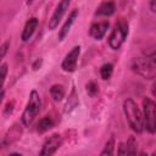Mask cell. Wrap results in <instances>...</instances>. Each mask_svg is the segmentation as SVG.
<instances>
[{
    "label": "cell",
    "instance_id": "cell-1",
    "mask_svg": "<svg viewBox=\"0 0 156 156\" xmlns=\"http://www.w3.org/2000/svg\"><path fill=\"white\" fill-rule=\"evenodd\" d=\"M123 111L128 121L129 127L135 133H141L144 129V117L136 104L132 99H127L123 102Z\"/></svg>",
    "mask_w": 156,
    "mask_h": 156
},
{
    "label": "cell",
    "instance_id": "cell-2",
    "mask_svg": "<svg viewBox=\"0 0 156 156\" xmlns=\"http://www.w3.org/2000/svg\"><path fill=\"white\" fill-rule=\"evenodd\" d=\"M40 105H41V101H40L39 94L35 90H32L30 95H29L28 104H27V106L22 113V118H21L23 126L29 127L34 122L35 117L38 116V113L40 111Z\"/></svg>",
    "mask_w": 156,
    "mask_h": 156
},
{
    "label": "cell",
    "instance_id": "cell-3",
    "mask_svg": "<svg viewBox=\"0 0 156 156\" xmlns=\"http://www.w3.org/2000/svg\"><path fill=\"white\" fill-rule=\"evenodd\" d=\"M127 35H128V23L123 18H121L118 20V22H116L115 28L112 29L108 37V45L111 46V49L118 50L124 43Z\"/></svg>",
    "mask_w": 156,
    "mask_h": 156
},
{
    "label": "cell",
    "instance_id": "cell-4",
    "mask_svg": "<svg viewBox=\"0 0 156 156\" xmlns=\"http://www.w3.org/2000/svg\"><path fill=\"white\" fill-rule=\"evenodd\" d=\"M130 68L139 76L144 77L145 79H151L155 77L156 67L151 63L147 57H138L134 58L130 63Z\"/></svg>",
    "mask_w": 156,
    "mask_h": 156
},
{
    "label": "cell",
    "instance_id": "cell-5",
    "mask_svg": "<svg viewBox=\"0 0 156 156\" xmlns=\"http://www.w3.org/2000/svg\"><path fill=\"white\" fill-rule=\"evenodd\" d=\"M143 107H144V127L146 130L151 134L156 133V104L150 99L143 100Z\"/></svg>",
    "mask_w": 156,
    "mask_h": 156
},
{
    "label": "cell",
    "instance_id": "cell-6",
    "mask_svg": "<svg viewBox=\"0 0 156 156\" xmlns=\"http://www.w3.org/2000/svg\"><path fill=\"white\" fill-rule=\"evenodd\" d=\"M69 4H71V0H60L58 5L56 6L54 13L51 15V17H50V20H49V29H55V28L58 26L60 21L62 20L63 15H65L66 11H67Z\"/></svg>",
    "mask_w": 156,
    "mask_h": 156
},
{
    "label": "cell",
    "instance_id": "cell-7",
    "mask_svg": "<svg viewBox=\"0 0 156 156\" xmlns=\"http://www.w3.org/2000/svg\"><path fill=\"white\" fill-rule=\"evenodd\" d=\"M61 144H62L61 135L60 134H52L51 136H49L45 140V143H44V145L40 150V155H52V154H55L56 150L61 146Z\"/></svg>",
    "mask_w": 156,
    "mask_h": 156
},
{
    "label": "cell",
    "instance_id": "cell-8",
    "mask_svg": "<svg viewBox=\"0 0 156 156\" xmlns=\"http://www.w3.org/2000/svg\"><path fill=\"white\" fill-rule=\"evenodd\" d=\"M80 52V46H74L72 48V50L65 56L63 61H62V68L66 72H73L77 68V61H78V56Z\"/></svg>",
    "mask_w": 156,
    "mask_h": 156
},
{
    "label": "cell",
    "instance_id": "cell-9",
    "mask_svg": "<svg viewBox=\"0 0 156 156\" xmlns=\"http://www.w3.org/2000/svg\"><path fill=\"white\" fill-rule=\"evenodd\" d=\"M108 21H102V22H96V23H93L90 26V29H89V34L90 37H93L94 39L96 40H100L104 38V35L106 34L107 29H108Z\"/></svg>",
    "mask_w": 156,
    "mask_h": 156
},
{
    "label": "cell",
    "instance_id": "cell-10",
    "mask_svg": "<svg viewBox=\"0 0 156 156\" xmlns=\"http://www.w3.org/2000/svg\"><path fill=\"white\" fill-rule=\"evenodd\" d=\"M138 143L134 136H130L126 143H121L118 146V155H135Z\"/></svg>",
    "mask_w": 156,
    "mask_h": 156
},
{
    "label": "cell",
    "instance_id": "cell-11",
    "mask_svg": "<svg viewBox=\"0 0 156 156\" xmlns=\"http://www.w3.org/2000/svg\"><path fill=\"white\" fill-rule=\"evenodd\" d=\"M37 27H38V18H35V17L29 18V20L27 21L24 28H23V32H22V35H21L22 40H23V41L29 40L30 37L33 35V33L35 32Z\"/></svg>",
    "mask_w": 156,
    "mask_h": 156
},
{
    "label": "cell",
    "instance_id": "cell-12",
    "mask_svg": "<svg viewBox=\"0 0 156 156\" xmlns=\"http://www.w3.org/2000/svg\"><path fill=\"white\" fill-rule=\"evenodd\" d=\"M77 16H78V10H73V11L69 13L67 21L65 22V24L62 26V28H61V30H60V33H58V40H62V39L68 34V32H69V29H71V26L73 24V22H74V20H76Z\"/></svg>",
    "mask_w": 156,
    "mask_h": 156
},
{
    "label": "cell",
    "instance_id": "cell-13",
    "mask_svg": "<svg viewBox=\"0 0 156 156\" xmlns=\"http://www.w3.org/2000/svg\"><path fill=\"white\" fill-rule=\"evenodd\" d=\"M115 12V4L112 1L102 2L95 11L96 16H111Z\"/></svg>",
    "mask_w": 156,
    "mask_h": 156
},
{
    "label": "cell",
    "instance_id": "cell-14",
    "mask_svg": "<svg viewBox=\"0 0 156 156\" xmlns=\"http://www.w3.org/2000/svg\"><path fill=\"white\" fill-rule=\"evenodd\" d=\"M54 124H55V122H54L52 117H51V116H45V117H43V118L38 122L37 130H38L39 133H44V132L49 130L50 128H52Z\"/></svg>",
    "mask_w": 156,
    "mask_h": 156
},
{
    "label": "cell",
    "instance_id": "cell-15",
    "mask_svg": "<svg viewBox=\"0 0 156 156\" xmlns=\"http://www.w3.org/2000/svg\"><path fill=\"white\" fill-rule=\"evenodd\" d=\"M21 135V128H18V126H13L9 133L5 135V139L2 141V145H7V144H11L12 141H15L16 139H18V136Z\"/></svg>",
    "mask_w": 156,
    "mask_h": 156
},
{
    "label": "cell",
    "instance_id": "cell-16",
    "mask_svg": "<svg viewBox=\"0 0 156 156\" xmlns=\"http://www.w3.org/2000/svg\"><path fill=\"white\" fill-rule=\"evenodd\" d=\"M50 94L55 101H61L65 96V88L61 84H54L50 88Z\"/></svg>",
    "mask_w": 156,
    "mask_h": 156
},
{
    "label": "cell",
    "instance_id": "cell-17",
    "mask_svg": "<svg viewBox=\"0 0 156 156\" xmlns=\"http://www.w3.org/2000/svg\"><path fill=\"white\" fill-rule=\"evenodd\" d=\"M112 72H113V66L111 63H105L101 66L100 68V76L102 79H108L111 78L112 76Z\"/></svg>",
    "mask_w": 156,
    "mask_h": 156
},
{
    "label": "cell",
    "instance_id": "cell-18",
    "mask_svg": "<svg viewBox=\"0 0 156 156\" xmlns=\"http://www.w3.org/2000/svg\"><path fill=\"white\" fill-rule=\"evenodd\" d=\"M113 150H115V138L111 136L110 140L106 143L105 149L101 151V155H112L113 154Z\"/></svg>",
    "mask_w": 156,
    "mask_h": 156
},
{
    "label": "cell",
    "instance_id": "cell-19",
    "mask_svg": "<svg viewBox=\"0 0 156 156\" xmlns=\"http://www.w3.org/2000/svg\"><path fill=\"white\" fill-rule=\"evenodd\" d=\"M87 91H88V94H89L90 96H95V95L98 94V91H99L98 84H96L95 82H89V83L87 84Z\"/></svg>",
    "mask_w": 156,
    "mask_h": 156
},
{
    "label": "cell",
    "instance_id": "cell-20",
    "mask_svg": "<svg viewBox=\"0 0 156 156\" xmlns=\"http://www.w3.org/2000/svg\"><path fill=\"white\" fill-rule=\"evenodd\" d=\"M146 57L151 61V63L156 67V46H154L152 49H150L147 52H146Z\"/></svg>",
    "mask_w": 156,
    "mask_h": 156
},
{
    "label": "cell",
    "instance_id": "cell-21",
    "mask_svg": "<svg viewBox=\"0 0 156 156\" xmlns=\"http://www.w3.org/2000/svg\"><path fill=\"white\" fill-rule=\"evenodd\" d=\"M9 46H10V41H9V40H7V41H5V43L1 45V52H0V57H1V58H4V57H5V55H6V52H7Z\"/></svg>",
    "mask_w": 156,
    "mask_h": 156
},
{
    "label": "cell",
    "instance_id": "cell-22",
    "mask_svg": "<svg viewBox=\"0 0 156 156\" xmlns=\"http://www.w3.org/2000/svg\"><path fill=\"white\" fill-rule=\"evenodd\" d=\"M0 69H1V80L4 83L5 82V78H6V73H7V65L6 63H2Z\"/></svg>",
    "mask_w": 156,
    "mask_h": 156
},
{
    "label": "cell",
    "instance_id": "cell-23",
    "mask_svg": "<svg viewBox=\"0 0 156 156\" xmlns=\"http://www.w3.org/2000/svg\"><path fill=\"white\" fill-rule=\"evenodd\" d=\"M12 106H13V104H12V102H9V104L6 105V108H5V115H7L9 112L11 113V111H12Z\"/></svg>",
    "mask_w": 156,
    "mask_h": 156
},
{
    "label": "cell",
    "instance_id": "cell-24",
    "mask_svg": "<svg viewBox=\"0 0 156 156\" xmlns=\"http://www.w3.org/2000/svg\"><path fill=\"white\" fill-rule=\"evenodd\" d=\"M150 7H151L152 12L156 13V0H151V2H150Z\"/></svg>",
    "mask_w": 156,
    "mask_h": 156
},
{
    "label": "cell",
    "instance_id": "cell-25",
    "mask_svg": "<svg viewBox=\"0 0 156 156\" xmlns=\"http://www.w3.org/2000/svg\"><path fill=\"white\" fill-rule=\"evenodd\" d=\"M151 93H152V95H154V98L156 99V80L152 83V87H151Z\"/></svg>",
    "mask_w": 156,
    "mask_h": 156
},
{
    "label": "cell",
    "instance_id": "cell-26",
    "mask_svg": "<svg viewBox=\"0 0 156 156\" xmlns=\"http://www.w3.org/2000/svg\"><path fill=\"white\" fill-rule=\"evenodd\" d=\"M33 1H34V0H27V4H28V5H29V4H32V2H33Z\"/></svg>",
    "mask_w": 156,
    "mask_h": 156
}]
</instances>
